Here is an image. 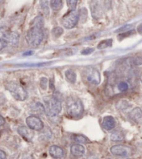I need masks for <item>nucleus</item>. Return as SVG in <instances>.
<instances>
[{"label": "nucleus", "instance_id": "16", "mask_svg": "<svg viewBox=\"0 0 142 159\" xmlns=\"http://www.w3.org/2000/svg\"><path fill=\"white\" fill-rule=\"evenodd\" d=\"M65 77L68 82H70V83H72V84H74L76 81L77 75H76L75 72L73 70H68L65 72Z\"/></svg>", "mask_w": 142, "mask_h": 159}, {"label": "nucleus", "instance_id": "7", "mask_svg": "<svg viewBox=\"0 0 142 159\" xmlns=\"http://www.w3.org/2000/svg\"><path fill=\"white\" fill-rule=\"evenodd\" d=\"M86 80L94 85H98L100 83V74L96 68L89 66L85 71Z\"/></svg>", "mask_w": 142, "mask_h": 159}, {"label": "nucleus", "instance_id": "11", "mask_svg": "<svg viewBox=\"0 0 142 159\" xmlns=\"http://www.w3.org/2000/svg\"><path fill=\"white\" fill-rule=\"evenodd\" d=\"M130 119L136 124H142V110L141 108L133 109L129 114Z\"/></svg>", "mask_w": 142, "mask_h": 159}, {"label": "nucleus", "instance_id": "3", "mask_svg": "<svg viewBox=\"0 0 142 159\" xmlns=\"http://www.w3.org/2000/svg\"><path fill=\"white\" fill-rule=\"evenodd\" d=\"M65 107L68 114L73 118L80 116L84 111L82 102L75 96H70L67 98Z\"/></svg>", "mask_w": 142, "mask_h": 159}, {"label": "nucleus", "instance_id": "13", "mask_svg": "<svg viewBox=\"0 0 142 159\" xmlns=\"http://www.w3.org/2000/svg\"><path fill=\"white\" fill-rule=\"evenodd\" d=\"M49 153H50L52 157L56 159L61 158L64 155V150H63L62 148L59 146H56V145H52V146H51L50 147V149H49Z\"/></svg>", "mask_w": 142, "mask_h": 159}, {"label": "nucleus", "instance_id": "22", "mask_svg": "<svg viewBox=\"0 0 142 159\" xmlns=\"http://www.w3.org/2000/svg\"><path fill=\"white\" fill-rule=\"evenodd\" d=\"M74 140L80 144H86L89 142V139H87L85 136L81 135H75L74 138Z\"/></svg>", "mask_w": 142, "mask_h": 159}, {"label": "nucleus", "instance_id": "35", "mask_svg": "<svg viewBox=\"0 0 142 159\" xmlns=\"http://www.w3.org/2000/svg\"><path fill=\"white\" fill-rule=\"evenodd\" d=\"M5 123V120L3 117L2 116H0V126L3 125Z\"/></svg>", "mask_w": 142, "mask_h": 159}, {"label": "nucleus", "instance_id": "27", "mask_svg": "<svg viewBox=\"0 0 142 159\" xmlns=\"http://www.w3.org/2000/svg\"><path fill=\"white\" fill-rule=\"evenodd\" d=\"M132 27V25H126L121 27H120L119 29L116 30V32H121V33H123V32H127V30H130Z\"/></svg>", "mask_w": 142, "mask_h": 159}, {"label": "nucleus", "instance_id": "10", "mask_svg": "<svg viewBox=\"0 0 142 159\" xmlns=\"http://www.w3.org/2000/svg\"><path fill=\"white\" fill-rule=\"evenodd\" d=\"M18 133L25 140L29 142H31L34 136V133L32 130L30 129L29 127H26V126H20L18 128Z\"/></svg>", "mask_w": 142, "mask_h": 159}, {"label": "nucleus", "instance_id": "28", "mask_svg": "<svg viewBox=\"0 0 142 159\" xmlns=\"http://www.w3.org/2000/svg\"><path fill=\"white\" fill-rule=\"evenodd\" d=\"M132 64L135 66L142 65V57H135L132 60Z\"/></svg>", "mask_w": 142, "mask_h": 159}, {"label": "nucleus", "instance_id": "2", "mask_svg": "<svg viewBox=\"0 0 142 159\" xmlns=\"http://www.w3.org/2000/svg\"><path fill=\"white\" fill-rule=\"evenodd\" d=\"M20 35L6 27H0V51L8 46H16L19 43Z\"/></svg>", "mask_w": 142, "mask_h": 159}, {"label": "nucleus", "instance_id": "21", "mask_svg": "<svg viewBox=\"0 0 142 159\" xmlns=\"http://www.w3.org/2000/svg\"><path fill=\"white\" fill-rule=\"evenodd\" d=\"M63 33H64V30L61 27H56L52 30V34L53 37L56 38L61 37Z\"/></svg>", "mask_w": 142, "mask_h": 159}, {"label": "nucleus", "instance_id": "15", "mask_svg": "<svg viewBox=\"0 0 142 159\" xmlns=\"http://www.w3.org/2000/svg\"><path fill=\"white\" fill-rule=\"evenodd\" d=\"M91 13L93 17L95 18H99V16L101 15L102 13V7H101L100 2L97 1L92 2V4H91Z\"/></svg>", "mask_w": 142, "mask_h": 159}, {"label": "nucleus", "instance_id": "18", "mask_svg": "<svg viewBox=\"0 0 142 159\" xmlns=\"http://www.w3.org/2000/svg\"><path fill=\"white\" fill-rule=\"evenodd\" d=\"M113 40L112 39H107L101 41L97 46L98 49H105L106 48L111 47L112 46Z\"/></svg>", "mask_w": 142, "mask_h": 159}, {"label": "nucleus", "instance_id": "32", "mask_svg": "<svg viewBox=\"0 0 142 159\" xmlns=\"http://www.w3.org/2000/svg\"><path fill=\"white\" fill-rule=\"evenodd\" d=\"M34 53V51H27V52H25V53H24L23 56H31V55H33V53Z\"/></svg>", "mask_w": 142, "mask_h": 159}, {"label": "nucleus", "instance_id": "4", "mask_svg": "<svg viewBox=\"0 0 142 159\" xmlns=\"http://www.w3.org/2000/svg\"><path fill=\"white\" fill-rule=\"evenodd\" d=\"M59 93H56L52 97L45 100V112L48 116L56 117L61 111V102L59 98Z\"/></svg>", "mask_w": 142, "mask_h": 159}, {"label": "nucleus", "instance_id": "5", "mask_svg": "<svg viewBox=\"0 0 142 159\" xmlns=\"http://www.w3.org/2000/svg\"><path fill=\"white\" fill-rule=\"evenodd\" d=\"M6 89L12 96L19 101H24L27 98V93L24 88L15 82H10L6 85Z\"/></svg>", "mask_w": 142, "mask_h": 159}, {"label": "nucleus", "instance_id": "8", "mask_svg": "<svg viewBox=\"0 0 142 159\" xmlns=\"http://www.w3.org/2000/svg\"><path fill=\"white\" fill-rule=\"evenodd\" d=\"M110 152L114 156H123V157H126L132 154L131 148L121 144H117L111 147Z\"/></svg>", "mask_w": 142, "mask_h": 159}, {"label": "nucleus", "instance_id": "33", "mask_svg": "<svg viewBox=\"0 0 142 159\" xmlns=\"http://www.w3.org/2000/svg\"><path fill=\"white\" fill-rule=\"evenodd\" d=\"M137 32L139 34H140L142 35V23L140 25H139V26L137 27Z\"/></svg>", "mask_w": 142, "mask_h": 159}, {"label": "nucleus", "instance_id": "23", "mask_svg": "<svg viewBox=\"0 0 142 159\" xmlns=\"http://www.w3.org/2000/svg\"><path fill=\"white\" fill-rule=\"evenodd\" d=\"M128 88H129V86L128 84L125 81H121L118 84V89L120 90L121 92H125L128 90Z\"/></svg>", "mask_w": 142, "mask_h": 159}, {"label": "nucleus", "instance_id": "26", "mask_svg": "<svg viewBox=\"0 0 142 159\" xmlns=\"http://www.w3.org/2000/svg\"><path fill=\"white\" fill-rule=\"evenodd\" d=\"M48 80L45 77H43L40 79V87L43 90H46L48 88Z\"/></svg>", "mask_w": 142, "mask_h": 159}, {"label": "nucleus", "instance_id": "19", "mask_svg": "<svg viewBox=\"0 0 142 159\" xmlns=\"http://www.w3.org/2000/svg\"><path fill=\"white\" fill-rule=\"evenodd\" d=\"M124 139V135L121 131H115L111 133V139L114 142L122 141Z\"/></svg>", "mask_w": 142, "mask_h": 159}, {"label": "nucleus", "instance_id": "14", "mask_svg": "<svg viewBox=\"0 0 142 159\" xmlns=\"http://www.w3.org/2000/svg\"><path fill=\"white\" fill-rule=\"evenodd\" d=\"M70 152L75 157H81L85 153V148L80 144H73L70 147Z\"/></svg>", "mask_w": 142, "mask_h": 159}, {"label": "nucleus", "instance_id": "34", "mask_svg": "<svg viewBox=\"0 0 142 159\" xmlns=\"http://www.w3.org/2000/svg\"><path fill=\"white\" fill-rule=\"evenodd\" d=\"M22 159H33V158H32V156H31L29 155V154H24L23 156V158H22Z\"/></svg>", "mask_w": 142, "mask_h": 159}, {"label": "nucleus", "instance_id": "20", "mask_svg": "<svg viewBox=\"0 0 142 159\" xmlns=\"http://www.w3.org/2000/svg\"><path fill=\"white\" fill-rule=\"evenodd\" d=\"M50 7L54 11L61 10L63 7V2L61 0H52L50 1Z\"/></svg>", "mask_w": 142, "mask_h": 159}, {"label": "nucleus", "instance_id": "29", "mask_svg": "<svg viewBox=\"0 0 142 159\" xmlns=\"http://www.w3.org/2000/svg\"><path fill=\"white\" fill-rule=\"evenodd\" d=\"M94 51V49L93 48H86L81 51V54L86 56V55L91 54Z\"/></svg>", "mask_w": 142, "mask_h": 159}, {"label": "nucleus", "instance_id": "17", "mask_svg": "<svg viewBox=\"0 0 142 159\" xmlns=\"http://www.w3.org/2000/svg\"><path fill=\"white\" fill-rule=\"evenodd\" d=\"M32 111L36 114L41 115L45 112V109L41 103L36 102L35 105L32 107Z\"/></svg>", "mask_w": 142, "mask_h": 159}, {"label": "nucleus", "instance_id": "24", "mask_svg": "<svg viewBox=\"0 0 142 159\" xmlns=\"http://www.w3.org/2000/svg\"><path fill=\"white\" fill-rule=\"evenodd\" d=\"M77 4V1H76V0H68V1H67L68 7L70 11H75Z\"/></svg>", "mask_w": 142, "mask_h": 159}, {"label": "nucleus", "instance_id": "38", "mask_svg": "<svg viewBox=\"0 0 142 159\" xmlns=\"http://www.w3.org/2000/svg\"><path fill=\"white\" fill-rule=\"evenodd\" d=\"M109 159H110V158H109Z\"/></svg>", "mask_w": 142, "mask_h": 159}, {"label": "nucleus", "instance_id": "6", "mask_svg": "<svg viewBox=\"0 0 142 159\" xmlns=\"http://www.w3.org/2000/svg\"><path fill=\"white\" fill-rule=\"evenodd\" d=\"M80 15L76 11H70L61 18V24L65 28L72 29L77 24Z\"/></svg>", "mask_w": 142, "mask_h": 159}, {"label": "nucleus", "instance_id": "9", "mask_svg": "<svg viewBox=\"0 0 142 159\" xmlns=\"http://www.w3.org/2000/svg\"><path fill=\"white\" fill-rule=\"evenodd\" d=\"M26 123L27 126L32 130L40 131L44 127V124L42 120L36 116H28L26 119Z\"/></svg>", "mask_w": 142, "mask_h": 159}, {"label": "nucleus", "instance_id": "1", "mask_svg": "<svg viewBox=\"0 0 142 159\" xmlns=\"http://www.w3.org/2000/svg\"><path fill=\"white\" fill-rule=\"evenodd\" d=\"M44 25V20L42 16H39L34 18L31 27L25 37L27 43L32 47H36L42 42L44 37L43 27Z\"/></svg>", "mask_w": 142, "mask_h": 159}, {"label": "nucleus", "instance_id": "31", "mask_svg": "<svg viewBox=\"0 0 142 159\" xmlns=\"http://www.w3.org/2000/svg\"><path fill=\"white\" fill-rule=\"evenodd\" d=\"M6 155L4 151L0 149V159H6Z\"/></svg>", "mask_w": 142, "mask_h": 159}, {"label": "nucleus", "instance_id": "36", "mask_svg": "<svg viewBox=\"0 0 142 159\" xmlns=\"http://www.w3.org/2000/svg\"><path fill=\"white\" fill-rule=\"evenodd\" d=\"M140 80H141V83H142V73H141V76H140Z\"/></svg>", "mask_w": 142, "mask_h": 159}, {"label": "nucleus", "instance_id": "25", "mask_svg": "<svg viewBox=\"0 0 142 159\" xmlns=\"http://www.w3.org/2000/svg\"><path fill=\"white\" fill-rule=\"evenodd\" d=\"M40 6H41L42 9L43 10L44 13H45V14L48 15L50 13V10H49V7H48V1H40Z\"/></svg>", "mask_w": 142, "mask_h": 159}, {"label": "nucleus", "instance_id": "12", "mask_svg": "<svg viewBox=\"0 0 142 159\" xmlns=\"http://www.w3.org/2000/svg\"><path fill=\"white\" fill-rule=\"evenodd\" d=\"M102 126L106 130H111L114 129L116 126V120L111 116H106L103 118Z\"/></svg>", "mask_w": 142, "mask_h": 159}, {"label": "nucleus", "instance_id": "37", "mask_svg": "<svg viewBox=\"0 0 142 159\" xmlns=\"http://www.w3.org/2000/svg\"><path fill=\"white\" fill-rule=\"evenodd\" d=\"M2 2H2V1H0V4H1V3H2Z\"/></svg>", "mask_w": 142, "mask_h": 159}, {"label": "nucleus", "instance_id": "30", "mask_svg": "<svg viewBox=\"0 0 142 159\" xmlns=\"http://www.w3.org/2000/svg\"><path fill=\"white\" fill-rule=\"evenodd\" d=\"M133 32H135V31L132 30V31H127L125 32H123V33H121L119 35L118 37H121V39H123V38H125V37H127L128 36H130L131 34H132Z\"/></svg>", "mask_w": 142, "mask_h": 159}]
</instances>
